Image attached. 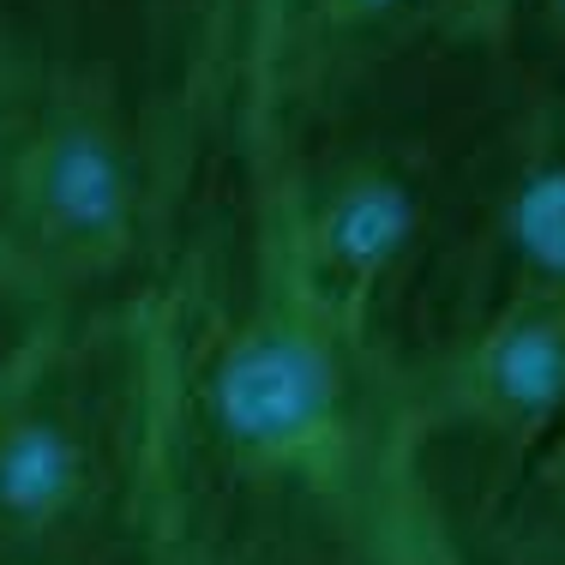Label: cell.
<instances>
[{"label": "cell", "mask_w": 565, "mask_h": 565, "mask_svg": "<svg viewBox=\"0 0 565 565\" xmlns=\"http://www.w3.org/2000/svg\"><path fill=\"white\" fill-rule=\"evenodd\" d=\"M49 326H61V319H43L36 307H24L12 289H0V367H7V361L19 355L36 331H49Z\"/></svg>", "instance_id": "cell-11"}, {"label": "cell", "mask_w": 565, "mask_h": 565, "mask_svg": "<svg viewBox=\"0 0 565 565\" xmlns=\"http://www.w3.org/2000/svg\"><path fill=\"white\" fill-rule=\"evenodd\" d=\"M476 565H565V422L469 530Z\"/></svg>", "instance_id": "cell-9"}, {"label": "cell", "mask_w": 565, "mask_h": 565, "mask_svg": "<svg viewBox=\"0 0 565 565\" xmlns=\"http://www.w3.org/2000/svg\"><path fill=\"white\" fill-rule=\"evenodd\" d=\"M174 199L127 66L78 0L0 7V289L43 319L132 301Z\"/></svg>", "instance_id": "cell-3"}, {"label": "cell", "mask_w": 565, "mask_h": 565, "mask_svg": "<svg viewBox=\"0 0 565 565\" xmlns=\"http://www.w3.org/2000/svg\"><path fill=\"white\" fill-rule=\"evenodd\" d=\"M0 7H24V0H0Z\"/></svg>", "instance_id": "cell-13"}, {"label": "cell", "mask_w": 565, "mask_h": 565, "mask_svg": "<svg viewBox=\"0 0 565 565\" xmlns=\"http://www.w3.org/2000/svg\"><path fill=\"white\" fill-rule=\"evenodd\" d=\"M132 565H259V559H235V554H199V547H169V542H139Z\"/></svg>", "instance_id": "cell-12"}, {"label": "cell", "mask_w": 565, "mask_h": 565, "mask_svg": "<svg viewBox=\"0 0 565 565\" xmlns=\"http://www.w3.org/2000/svg\"><path fill=\"white\" fill-rule=\"evenodd\" d=\"M511 61L542 85H565V0H511Z\"/></svg>", "instance_id": "cell-10"}, {"label": "cell", "mask_w": 565, "mask_h": 565, "mask_svg": "<svg viewBox=\"0 0 565 565\" xmlns=\"http://www.w3.org/2000/svg\"><path fill=\"white\" fill-rule=\"evenodd\" d=\"M415 415L434 488L469 542L565 422V295H505L415 361Z\"/></svg>", "instance_id": "cell-5"}, {"label": "cell", "mask_w": 565, "mask_h": 565, "mask_svg": "<svg viewBox=\"0 0 565 565\" xmlns=\"http://www.w3.org/2000/svg\"><path fill=\"white\" fill-rule=\"evenodd\" d=\"M151 469V289L0 367V565H132Z\"/></svg>", "instance_id": "cell-4"}, {"label": "cell", "mask_w": 565, "mask_h": 565, "mask_svg": "<svg viewBox=\"0 0 565 565\" xmlns=\"http://www.w3.org/2000/svg\"><path fill=\"white\" fill-rule=\"evenodd\" d=\"M151 120L174 235L235 169L271 0H78Z\"/></svg>", "instance_id": "cell-6"}, {"label": "cell", "mask_w": 565, "mask_h": 565, "mask_svg": "<svg viewBox=\"0 0 565 565\" xmlns=\"http://www.w3.org/2000/svg\"><path fill=\"white\" fill-rule=\"evenodd\" d=\"M139 542L259 565H476L422 451L415 367L307 301L228 181L151 282Z\"/></svg>", "instance_id": "cell-1"}, {"label": "cell", "mask_w": 565, "mask_h": 565, "mask_svg": "<svg viewBox=\"0 0 565 565\" xmlns=\"http://www.w3.org/2000/svg\"><path fill=\"white\" fill-rule=\"evenodd\" d=\"M488 55H511V0H271L241 139L385 78Z\"/></svg>", "instance_id": "cell-7"}, {"label": "cell", "mask_w": 565, "mask_h": 565, "mask_svg": "<svg viewBox=\"0 0 565 565\" xmlns=\"http://www.w3.org/2000/svg\"><path fill=\"white\" fill-rule=\"evenodd\" d=\"M505 295H565V85L523 66L481 151L422 361Z\"/></svg>", "instance_id": "cell-8"}, {"label": "cell", "mask_w": 565, "mask_h": 565, "mask_svg": "<svg viewBox=\"0 0 565 565\" xmlns=\"http://www.w3.org/2000/svg\"><path fill=\"white\" fill-rule=\"evenodd\" d=\"M511 78V55L385 78L241 139L223 174L307 301L409 367L427 349Z\"/></svg>", "instance_id": "cell-2"}]
</instances>
